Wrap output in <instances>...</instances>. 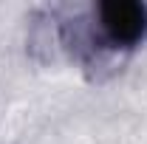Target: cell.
<instances>
[{
	"mask_svg": "<svg viewBox=\"0 0 147 144\" xmlns=\"http://www.w3.org/2000/svg\"><path fill=\"white\" fill-rule=\"evenodd\" d=\"M108 48H136L147 37V6L139 0H105L93 9Z\"/></svg>",
	"mask_w": 147,
	"mask_h": 144,
	"instance_id": "cell-1",
	"label": "cell"
}]
</instances>
